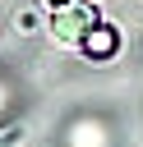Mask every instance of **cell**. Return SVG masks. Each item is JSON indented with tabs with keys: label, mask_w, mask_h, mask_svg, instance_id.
<instances>
[{
	"label": "cell",
	"mask_w": 143,
	"mask_h": 147,
	"mask_svg": "<svg viewBox=\"0 0 143 147\" xmlns=\"http://www.w3.org/2000/svg\"><path fill=\"white\" fill-rule=\"evenodd\" d=\"M92 28H97L92 5H65V9H51V37H55V41H83Z\"/></svg>",
	"instance_id": "obj_1"
},
{
	"label": "cell",
	"mask_w": 143,
	"mask_h": 147,
	"mask_svg": "<svg viewBox=\"0 0 143 147\" xmlns=\"http://www.w3.org/2000/svg\"><path fill=\"white\" fill-rule=\"evenodd\" d=\"M115 46H120V32H115V28H101V23L83 37V51H88V55H101V60L115 55Z\"/></svg>",
	"instance_id": "obj_2"
},
{
	"label": "cell",
	"mask_w": 143,
	"mask_h": 147,
	"mask_svg": "<svg viewBox=\"0 0 143 147\" xmlns=\"http://www.w3.org/2000/svg\"><path fill=\"white\" fill-rule=\"evenodd\" d=\"M46 5H51V9H65V5H74V0H46Z\"/></svg>",
	"instance_id": "obj_3"
}]
</instances>
